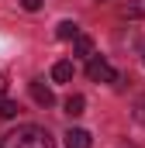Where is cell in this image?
Listing matches in <instances>:
<instances>
[{
    "label": "cell",
    "mask_w": 145,
    "mask_h": 148,
    "mask_svg": "<svg viewBox=\"0 0 145 148\" xmlns=\"http://www.w3.org/2000/svg\"><path fill=\"white\" fill-rule=\"evenodd\" d=\"M135 121H138V124L145 127V97L138 100V103H135Z\"/></svg>",
    "instance_id": "cell-11"
},
{
    "label": "cell",
    "mask_w": 145,
    "mask_h": 148,
    "mask_svg": "<svg viewBox=\"0 0 145 148\" xmlns=\"http://www.w3.org/2000/svg\"><path fill=\"white\" fill-rule=\"evenodd\" d=\"M0 148H3V145H0Z\"/></svg>",
    "instance_id": "cell-14"
},
{
    "label": "cell",
    "mask_w": 145,
    "mask_h": 148,
    "mask_svg": "<svg viewBox=\"0 0 145 148\" xmlns=\"http://www.w3.org/2000/svg\"><path fill=\"white\" fill-rule=\"evenodd\" d=\"M52 79H55V83H69L72 79V62H66V59L55 62V66H52Z\"/></svg>",
    "instance_id": "cell-6"
},
{
    "label": "cell",
    "mask_w": 145,
    "mask_h": 148,
    "mask_svg": "<svg viewBox=\"0 0 145 148\" xmlns=\"http://www.w3.org/2000/svg\"><path fill=\"white\" fill-rule=\"evenodd\" d=\"M93 141H90V134L83 131V127H69L66 131V148H90Z\"/></svg>",
    "instance_id": "cell-4"
},
{
    "label": "cell",
    "mask_w": 145,
    "mask_h": 148,
    "mask_svg": "<svg viewBox=\"0 0 145 148\" xmlns=\"http://www.w3.org/2000/svg\"><path fill=\"white\" fill-rule=\"evenodd\" d=\"M55 38H59V41H76V38H79V24H76V21H59Z\"/></svg>",
    "instance_id": "cell-5"
},
{
    "label": "cell",
    "mask_w": 145,
    "mask_h": 148,
    "mask_svg": "<svg viewBox=\"0 0 145 148\" xmlns=\"http://www.w3.org/2000/svg\"><path fill=\"white\" fill-rule=\"evenodd\" d=\"M145 14V0H135V3H124V17H142Z\"/></svg>",
    "instance_id": "cell-9"
},
{
    "label": "cell",
    "mask_w": 145,
    "mask_h": 148,
    "mask_svg": "<svg viewBox=\"0 0 145 148\" xmlns=\"http://www.w3.org/2000/svg\"><path fill=\"white\" fill-rule=\"evenodd\" d=\"M72 52H76V55H83V59H93V55H90V52H93V41H90L86 35H79L76 41H72Z\"/></svg>",
    "instance_id": "cell-8"
},
{
    "label": "cell",
    "mask_w": 145,
    "mask_h": 148,
    "mask_svg": "<svg viewBox=\"0 0 145 148\" xmlns=\"http://www.w3.org/2000/svg\"><path fill=\"white\" fill-rule=\"evenodd\" d=\"M3 148H52V134L38 124H21L3 138Z\"/></svg>",
    "instance_id": "cell-1"
},
{
    "label": "cell",
    "mask_w": 145,
    "mask_h": 148,
    "mask_svg": "<svg viewBox=\"0 0 145 148\" xmlns=\"http://www.w3.org/2000/svg\"><path fill=\"white\" fill-rule=\"evenodd\" d=\"M21 7H24V10H38V7H41V0H21Z\"/></svg>",
    "instance_id": "cell-12"
},
{
    "label": "cell",
    "mask_w": 145,
    "mask_h": 148,
    "mask_svg": "<svg viewBox=\"0 0 145 148\" xmlns=\"http://www.w3.org/2000/svg\"><path fill=\"white\" fill-rule=\"evenodd\" d=\"M0 93H3V83H0Z\"/></svg>",
    "instance_id": "cell-13"
},
{
    "label": "cell",
    "mask_w": 145,
    "mask_h": 148,
    "mask_svg": "<svg viewBox=\"0 0 145 148\" xmlns=\"http://www.w3.org/2000/svg\"><path fill=\"white\" fill-rule=\"evenodd\" d=\"M62 107H66V114H69V117H79V114H83V107H86V100H83L79 93H69Z\"/></svg>",
    "instance_id": "cell-7"
},
{
    "label": "cell",
    "mask_w": 145,
    "mask_h": 148,
    "mask_svg": "<svg viewBox=\"0 0 145 148\" xmlns=\"http://www.w3.org/2000/svg\"><path fill=\"white\" fill-rule=\"evenodd\" d=\"M17 110H21V107H17L14 100H0V117H3V121H10Z\"/></svg>",
    "instance_id": "cell-10"
},
{
    "label": "cell",
    "mask_w": 145,
    "mask_h": 148,
    "mask_svg": "<svg viewBox=\"0 0 145 148\" xmlns=\"http://www.w3.org/2000/svg\"><path fill=\"white\" fill-rule=\"evenodd\" d=\"M28 90H31V100H35L38 107H52V103H55V93H52V86H45L41 79L28 83Z\"/></svg>",
    "instance_id": "cell-3"
},
{
    "label": "cell",
    "mask_w": 145,
    "mask_h": 148,
    "mask_svg": "<svg viewBox=\"0 0 145 148\" xmlns=\"http://www.w3.org/2000/svg\"><path fill=\"white\" fill-rule=\"evenodd\" d=\"M86 76H90L93 83H114V79H117L114 66H110L107 59H97V55H93V59L86 62Z\"/></svg>",
    "instance_id": "cell-2"
}]
</instances>
